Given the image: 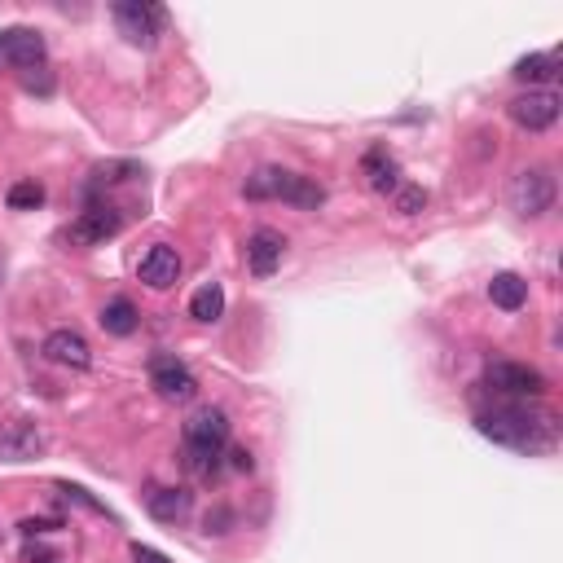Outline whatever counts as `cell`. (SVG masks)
Masks as SVG:
<instances>
[{
  "instance_id": "obj_1",
  "label": "cell",
  "mask_w": 563,
  "mask_h": 563,
  "mask_svg": "<svg viewBox=\"0 0 563 563\" xmlns=\"http://www.w3.org/2000/svg\"><path fill=\"white\" fill-rule=\"evenodd\" d=\"M476 432L493 445L515 449V454H550L559 445V414L528 401H506L476 414Z\"/></svg>"
},
{
  "instance_id": "obj_2",
  "label": "cell",
  "mask_w": 563,
  "mask_h": 563,
  "mask_svg": "<svg viewBox=\"0 0 563 563\" xmlns=\"http://www.w3.org/2000/svg\"><path fill=\"white\" fill-rule=\"evenodd\" d=\"M225 445H229V414L216 410V405L194 410L190 423H185V467H190V476L212 480L220 471V449Z\"/></svg>"
},
{
  "instance_id": "obj_3",
  "label": "cell",
  "mask_w": 563,
  "mask_h": 563,
  "mask_svg": "<svg viewBox=\"0 0 563 563\" xmlns=\"http://www.w3.org/2000/svg\"><path fill=\"white\" fill-rule=\"evenodd\" d=\"M242 194L256 198V203H291L300 212H317L326 203V190L313 181V176H300V172H286V168H256L242 185Z\"/></svg>"
},
{
  "instance_id": "obj_4",
  "label": "cell",
  "mask_w": 563,
  "mask_h": 563,
  "mask_svg": "<svg viewBox=\"0 0 563 563\" xmlns=\"http://www.w3.org/2000/svg\"><path fill=\"white\" fill-rule=\"evenodd\" d=\"M163 22H168V14H163L159 5H150V0H119L115 5L119 36H124L128 44H137V49H150V44L159 40Z\"/></svg>"
},
{
  "instance_id": "obj_5",
  "label": "cell",
  "mask_w": 563,
  "mask_h": 563,
  "mask_svg": "<svg viewBox=\"0 0 563 563\" xmlns=\"http://www.w3.org/2000/svg\"><path fill=\"white\" fill-rule=\"evenodd\" d=\"M489 388L511 401H537L546 392V374L524 366V361H493L489 366Z\"/></svg>"
},
{
  "instance_id": "obj_6",
  "label": "cell",
  "mask_w": 563,
  "mask_h": 563,
  "mask_svg": "<svg viewBox=\"0 0 563 563\" xmlns=\"http://www.w3.org/2000/svg\"><path fill=\"white\" fill-rule=\"evenodd\" d=\"M511 207L520 216H546L555 207V176L546 168H524L511 181Z\"/></svg>"
},
{
  "instance_id": "obj_7",
  "label": "cell",
  "mask_w": 563,
  "mask_h": 563,
  "mask_svg": "<svg viewBox=\"0 0 563 563\" xmlns=\"http://www.w3.org/2000/svg\"><path fill=\"white\" fill-rule=\"evenodd\" d=\"M150 388L163 396V401H194L198 392V379L190 374L185 361H176L172 352H159V357H150Z\"/></svg>"
},
{
  "instance_id": "obj_8",
  "label": "cell",
  "mask_w": 563,
  "mask_h": 563,
  "mask_svg": "<svg viewBox=\"0 0 563 563\" xmlns=\"http://www.w3.org/2000/svg\"><path fill=\"white\" fill-rule=\"evenodd\" d=\"M559 93H550V88H528V93H520L511 106V119L520 128L528 132H546V128H555V119H559Z\"/></svg>"
},
{
  "instance_id": "obj_9",
  "label": "cell",
  "mask_w": 563,
  "mask_h": 563,
  "mask_svg": "<svg viewBox=\"0 0 563 563\" xmlns=\"http://www.w3.org/2000/svg\"><path fill=\"white\" fill-rule=\"evenodd\" d=\"M119 229H124V216H119L115 207L97 203V207H88V212H80V220L71 225V242L75 247H102V242L115 238Z\"/></svg>"
},
{
  "instance_id": "obj_10",
  "label": "cell",
  "mask_w": 563,
  "mask_h": 563,
  "mask_svg": "<svg viewBox=\"0 0 563 563\" xmlns=\"http://www.w3.org/2000/svg\"><path fill=\"white\" fill-rule=\"evenodd\" d=\"M137 278L146 282L150 291H168V286H176L181 282V256H176V247H168V242L150 247L137 264Z\"/></svg>"
},
{
  "instance_id": "obj_11",
  "label": "cell",
  "mask_w": 563,
  "mask_h": 563,
  "mask_svg": "<svg viewBox=\"0 0 563 563\" xmlns=\"http://www.w3.org/2000/svg\"><path fill=\"white\" fill-rule=\"evenodd\" d=\"M44 357H49L53 366H66V370L93 366V348H88V339L80 330H53V335L44 339Z\"/></svg>"
},
{
  "instance_id": "obj_12",
  "label": "cell",
  "mask_w": 563,
  "mask_h": 563,
  "mask_svg": "<svg viewBox=\"0 0 563 563\" xmlns=\"http://www.w3.org/2000/svg\"><path fill=\"white\" fill-rule=\"evenodd\" d=\"M282 251H286V238L278 234V229H256V234L247 238V269L256 273V278H273L282 264Z\"/></svg>"
},
{
  "instance_id": "obj_13",
  "label": "cell",
  "mask_w": 563,
  "mask_h": 563,
  "mask_svg": "<svg viewBox=\"0 0 563 563\" xmlns=\"http://www.w3.org/2000/svg\"><path fill=\"white\" fill-rule=\"evenodd\" d=\"M5 62L22 71H40L44 66V36L31 27H5Z\"/></svg>"
},
{
  "instance_id": "obj_14",
  "label": "cell",
  "mask_w": 563,
  "mask_h": 563,
  "mask_svg": "<svg viewBox=\"0 0 563 563\" xmlns=\"http://www.w3.org/2000/svg\"><path fill=\"white\" fill-rule=\"evenodd\" d=\"M146 511L159 524H181V520H190V511H194V493L190 489H150Z\"/></svg>"
},
{
  "instance_id": "obj_15",
  "label": "cell",
  "mask_w": 563,
  "mask_h": 563,
  "mask_svg": "<svg viewBox=\"0 0 563 563\" xmlns=\"http://www.w3.org/2000/svg\"><path fill=\"white\" fill-rule=\"evenodd\" d=\"M40 454V432L31 423H5L0 427V462H27Z\"/></svg>"
},
{
  "instance_id": "obj_16",
  "label": "cell",
  "mask_w": 563,
  "mask_h": 563,
  "mask_svg": "<svg viewBox=\"0 0 563 563\" xmlns=\"http://www.w3.org/2000/svg\"><path fill=\"white\" fill-rule=\"evenodd\" d=\"M361 172H366L370 190H379V194H392L396 185H401V168H396V159L383 146H374L366 159H361Z\"/></svg>"
},
{
  "instance_id": "obj_17",
  "label": "cell",
  "mask_w": 563,
  "mask_h": 563,
  "mask_svg": "<svg viewBox=\"0 0 563 563\" xmlns=\"http://www.w3.org/2000/svg\"><path fill=\"white\" fill-rule=\"evenodd\" d=\"M97 322H102V330L106 335H132V330L141 326V313L137 308H132V300H124V295H119V300H106L102 304V317H97Z\"/></svg>"
},
{
  "instance_id": "obj_18",
  "label": "cell",
  "mask_w": 563,
  "mask_h": 563,
  "mask_svg": "<svg viewBox=\"0 0 563 563\" xmlns=\"http://www.w3.org/2000/svg\"><path fill=\"white\" fill-rule=\"evenodd\" d=\"M489 300L502 308V313H515V308L528 304V282L520 273H498V278L489 282Z\"/></svg>"
},
{
  "instance_id": "obj_19",
  "label": "cell",
  "mask_w": 563,
  "mask_h": 563,
  "mask_svg": "<svg viewBox=\"0 0 563 563\" xmlns=\"http://www.w3.org/2000/svg\"><path fill=\"white\" fill-rule=\"evenodd\" d=\"M190 317L194 322H220L225 317V291H220V282H207L190 295Z\"/></svg>"
},
{
  "instance_id": "obj_20",
  "label": "cell",
  "mask_w": 563,
  "mask_h": 563,
  "mask_svg": "<svg viewBox=\"0 0 563 563\" xmlns=\"http://www.w3.org/2000/svg\"><path fill=\"white\" fill-rule=\"evenodd\" d=\"M511 75L520 84H546V80H555V75H559V58H555V53H528V58L515 62Z\"/></svg>"
},
{
  "instance_id": "obj_21",
  "label": "cell",
  "mask_w": 563,
  "mask_h": 563,
  "mask_svg": "<svg viewBox=\"0 0 563 563\" xmlns=\"http://www.w3.org/2000/svg\"><path fill=\"white\" fill-rule=\"evenodd\" d=\"M5 203L14 207V212H36V207L44 203V185H40V181H18V185H9Z\"/></svg>"
},
{
  "instance_id": "obj_22",
  "label": "cell",
  "mask_w": 563,
  "mask_h": 563,
  "mask_svg": "<svg viewBox=\"0 0 563 563\" xmlns=\"http://www.w3.org/2000/svg\"><path fill=\"white\" fill-rule=\"evenodd\" d=\"M392 207H396V212H401V216H418V212H423V207H427V190H423V185L401 181V185H396V190H392Z\"/></svg>"
},
{
  "instance_id": "obj_23",
  "label": "cell",
  "mask_w": 563,
  "mask_h": 563,
  "mask_svg": "<svg viewBox=\"0 0 563 563\" xmlns=\"http://www.w3.org/2000/svg\"><path fill=\"white\" fill-rule=\"evenodd\" d=\"M128 176H141L137 163H110V168L97 172V185H115V181H128Z\"/></svg>"
},
{
  "instance_id": "obj_24",
  "label": "cell",
  "mask_w": 563,
  "mask_h": 563,
  "mask_svg": "<svg viewBox=\"0 0 563 563\" xmlns=\"http://www.w3.org/2000/svg\"><path fill=\"white\" fill-rule=\"evenodd\" d=\"M229 524H234V511H229V506H216V511H207V520H203V528L207 533H229Z\"/></svg>"
},
{
  "instance_id": "obj_25",
  "label": "cell",
  "mask_w": 563,
  "mask_h": 563,
  "mask_svg": "<svg viewBox=\"0 0 563 563\" xmlns=\"http://www.w3.org/2000/svg\"><path fill=\"white\" fill-rule=\"evenodd\" d=\"M132 563H172L163 550H154V546H141V542H132Z\"/></svg>"
},
{
  "instance_id": "obj_26",
  "label": "cell",
  "mask_w": 563,
  "mask_h": 563,
  "mask_svg": "<svg viewBox=\"0 0 563 563\" xmlns=\"http://www.w3.org/2000/svg\"><path fill=\"white\" fill-rule=\"evenodd\" d=\"M18 528H22L27 537H36V533H53V528H62V524H58V520H22Z\"/></svg>"
},
{
  "instance_id": "obj_27",
  "label": "cell",
  "mask_w": 563,
  "mask_h": 563,
  "mask_svg": "<svg viewBox=\"0 0 563 563\" xmlns=\"http://www.w3.org/2000/svg\"><path fill=\"white\" fill-rule=\"evenodd\" d=\"M27 88H31V93H53V80L44 75V66H40L36 75H27Z\"/></svg>"
},
{
  "instance_id": "obj_28",
  "label": "cell",
  "mask_w": 563,
  "mask_h": 563,
  "mask_svg": "<svg viewBox=\"0 0 563 563\" xmlns=\"http://www.w3.org/2000/svg\"><path fill=\"white\" fill-rule=\"evenodd\" d=\"M229 462H234V471H251V467H256V458H251L247 449H229Z\"/></svg>"
},
{
  "instance_id": "obj_29",
  "label": "cell",
  "mask_w": 563,
  "mask_h": 563,
  "mask_svg": "<svg viewBox=\"0 0 563 563\" xmlns=\"http://www.w3.org/2000/svg\"><path fill=\"white\" fill-rule=\"evenodd\" d=\"M27 563H58L53 550H40V546H27Z\"/></svg>"
},
{
  "instance_id": "obj_30",
  "label": "cell",
  "mask_w": 563,
  "mask_h": 563,
  "mask_svg": "<svg viewBox=\"0 0 563 563\" xmlns=\"http://www.w3.org/2000/svg\"><path fill=\"white\" fill-rule=\"evenodd\" d=\"M0 62H5V31H0Z\"/></svg>"
}]
</instances>
